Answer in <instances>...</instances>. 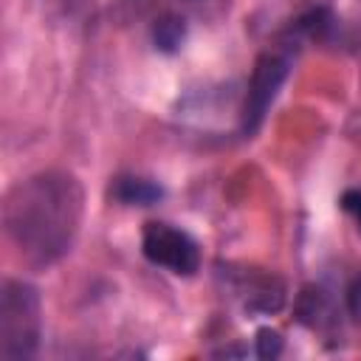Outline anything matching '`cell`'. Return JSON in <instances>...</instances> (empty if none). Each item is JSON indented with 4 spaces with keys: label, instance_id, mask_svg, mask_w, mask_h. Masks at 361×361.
Returning <instances> with one entry per match:
<instances>
[{
    "label": "cell",
    "instance_id": "obj_12",
    "mask_svg": "<svg viewBox=\"0 0 361 361\" xmlns=\"http://www.w3.org/2000/svg\"><path fill=\"white\" fill-rule=\"evenodd\" d=\"M39 3H45L48 8H59V11H62V14H68V17L87 6V0H39Z\"/></svg>",
    "mask_w": 361,
    "mask_h": 361
},
{
    "label": "cell",
    "instance_id": "obj_6",
    "mask_svg": "<svg viewBox=\"0 0 361 361\" xmlns=\"http://www.w3.org/2000/svg\"><path fill=\"white\" fill-rule=\"evenodd\" d=\"M110 197L121 206H152L164 197V189L149 178L135 175H118L110 183Z\"/></svg>",
    "mask_w": 361,
    "mask_h": 361
},
{
    "label": "cell",
    "instance_id": "obj_11",
    "mask_svg": "<svg viewBox=\"0 0 361 361\" xmlns=\"http://www.w3.org/2000/svg\"><path fill=\"white\" fill-rule=\"evenodd\" d=\"M347 310H350L353 319L361 322V274L353 279V285H350V290H347Z\"/></svg>",
    "mask_w": 361,
    "mask_h": 361
},
{
    "label": "cell",
    "instance_id": "obj_3",
    "mask_svg": "<svg viewBox=\"0 0 361 361\" xmlns=\"http://www.w3.org/2000/svg\"><path fill=\"white\" fill-rule=\"evenodd\" d=\"M290 76V56L282 51H265L257 56L248 87H245V99H243V110H240V133L245 138H251L265 116L268 107L274 104V99L279 96L285 79Z\"/></svg>",
    "mask_w": 361,
    "mask_h": 361
},
{
    "label": "cell",
    "instance_id": "obj_13",
    "mask_svg": "<svg viewBox=\"0 0 361 361\" xmlns=\"http://www.w3.org/2000/svg\"><path fill=\"white\" fill-rule=\"evenodd\" d=\"M189 3H195V0H189Z\"/></svg>",
    "mask_w": 361,
    "mask_h": 361
},
{
    "label": "cell",
    "instance_id": "obj_9",
    "mask_svg": "<svg viewBox=\"0 0 361 361\" xmlns=\"http://www.w3.org/2000/svg\"><path fill=\"white\" fill-rule=\"evenodd\" d=\"M285 341H282V333L274 330V327H259L257 330V338H254V353L259 358H276L282 353Z\"/></svg>",
    "mask_w": 361,
    "mask_h": 361
},
{
    "label": "cell",
    "instance_id": "obj_10",
    "mask_svg": "<svg viewBox=\"0 0 361 361\" xmlns=\"http://www.w3.org/2000/svg\"><path fill=\"white\" fill-rule=\"evenodd\" d=\"M341 209L355 220V226L361 231V189H347L341 195Z\"/></svg>",
    "mask_w": 361,
    "mask_h": 361
},
{
    "label": "cell",
    "instance_id": "obj_7",
    "mask_svg": "<svg viewBox=\"0 0 361 361\" xmlns=\"http://www.w3.org/2000/svg\"><path fill=\"white\" fill-rule=\"evenodd\" d=\"M149 37L158 54H178L186 42V20L178 14H161L152 23Z\"/></svg>",
    "mask_w": 361,
    "mask_h": 361
},
{
    "label": "cell",
    "instance_id": "obj_4",
    "mask_svg": "<svg viewBox=\"0 0 361 361\" xmlns=\"http://www.w3.org/2000/svg\"><path fill=\"white\" fill-rule=\"evenodd\" d=\"M141 254L158 265L166 268L175 276H192L200 268V248L195 237H189L183 228L172 223L152 220L141 231Z\"/></svg>",
    "mask_w": 361,
    "mask_h": 361
},
{
    "label": "cell",
    "instance_id": "obj_1",
    "mask_svg": "<svg viewBox=\"0 0 361 361\" xmlns=\"http://www.w3.org/2000/svg\"><path fill=\"white\" fill-rule=\"evenodd\" d=\"M85 195L73 175L37 172L6 192L3 231L14 251L34 268L59 262L82 228Z\"/></svg>",
    "mask_w": 361,
    "mask_h": 361
},
{
    "label": "cell",
    "instance_id": "obj_8",
    "mask_svg": "<svg viewBox=\"0 0 361 361\" xmlns=\"http://www.w3.org/2000/svg\"><path fill=\"white\" fill-rule=\"evenodd\" d=\"M296 319L307 327H324L333 316H330V302L324 296L322 288H305L299 293V305H296Z\"/></svg>",
    "mask_w": 361,
    "mask_h": 361
},
{
    "label": "cell",
    "instance_id": "obj_5",
    "mask_svg": "<svg viewBox=\"0 0 361 361\" xmlns=\"http://www.w3.org/2000/svg\"><path fill=\"white\" fill-rule=\"evenodd\" d=\"M228 279H231V290L240 296L248 313H276L285 302V285L271 274L245 268L240 274L228 271Z\"/></svg>",
    "mask_w": 361,
    "mask_h": 361
},
{
    "label": "cell",
    "instance_id": "obj_2",
    "mask_svg": "<svg viewBox=\"0 0 361 361\" xmlns=\"http://www.w3.org/2000/svg\"><path fill=\"white\" fill-rule=\"evenodd\" d=\"M42 338L39 290L23 279H6L0 288V358H34Z\"/></svg>",
    "mask_w": 361,
    "mask_h": 361
}]
</instances>
